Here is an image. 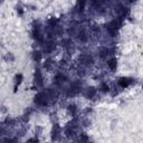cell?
Masks as SVG:
<instances>
[{"label": "cell", "instance_id": "cell-20", "mask_svg": "<svg viewBox=\"0 0 143 143\" xmlns=\"http://www.w3.org/2000/svg\"><path fill=\"white\" fill-rule=\"evenodd\" d=\"M102 90H103V92H107V90H108V86L106 84H102Z\"/></svg>", "mask_w": 143, "mask_h": 143}, {"label": "cell", "instance_id": "cell-11", "mask_svg": "<svg viewBox=\"0 0 143 143\" xmlns=\"http://www.w3.org/2000/svg\"><path fill=\"white\" fill-rule=\"evenodd\" d=\"M64 82H66V76H64L63 74H58V75H56V77H55V83H56L57 85L63 84Z\"/></svg>", "mask_w": 143, "mask_h": 143}, {"label": "cell", "instance_id": "cell-14", "mask_svg": "<svg viewBox=\"0 0 143 143\" xmlns=\"http://www.w3.org/2000/svg\"><path fill=\"white\" fill-rule=\"evenodd\" d=\"M108 67L111 68V69H116V67H117V61H116V59L115 58H112V59H109L108 60Z\"/></svg>", "mask_w": 143, "mask_h": 143}, {"label": "cell", "instance_id": "cell-19", "mask_svg": "<svg viewBox=\"0 0 143 143\" xmlns=\"http://www.w3.org/2000/svg\"><path fill=\"white\" fill-rule=\"evenodd\" d=\"M16 79H17V84H20V82H21V79H22V75H20V74H19V75H17V77H16Z\"/></svg>", "mask_w": 143, "mask_h": 143}, {"label": "cell", "instance_id": "cell-1", "mask_svg": "<svg viewBox=\"0 0 143 143\" xmlns=\"http://www.w3.org/2000/svg\"><path fill=\"white\" fill-rule=\"evenodd\" d=\"M48 96L46 93H39L35 96V103L39 106H46L48 104Z\"/></svg>", "mask_w": 143, "mask_h": 143}, {"label": "cell", "instance_id": "cell-12", "mask_svg": "<svg viewBox=\"0 0 143 143\" xmlns=\"http://www.w3.org/2000/svg\"><path fill=\"white\" fill-rule=\"evenodd\" d=\"M132 83V79L131 78H121L120 79V82H118V84H120V86L122 87H126L128 86Z\"/></svg>", "mask_w": 143, "mask_h": 143}, {"label": "cell", "instance_id": "cell-2", "mask_svg": "<svg viewBox=\"0 0 143 143\" xmlns=\"http://www.w3.org/2000/svg\"><path fill=\"white\" fill-rule=\"evenodd\" d=\"M79 92H80V85L78 83H73L68 89L67 95L68 96H75V95H77Z\"/></svg>", "mask_w": 143, "mask_h": 143}, {"label": "cell", "instance_id": "cell-10", "mask_svg": "<svg viewBox=\"0 0 143 143\" xmlns=\"http://www.w3.org/2000/svg\"><path fill=\"white\" fill-rule=\"evenodd\" d=\"M77 38H78V40L79 41H82V42H85L87 40V34L85 32V30H79L78 31V34H77Z\"/></svg>", "mask_w": 143, "mask_h": 143}, {"label": "cell", "instance_id": "cell-4", "mask_svg": "<svg viewBox=\"0 0 143 143\" xmlns=\"http://www.w3.org/2000/svg\"><path fill=\"white\" fill-rule=\"evenodd\" d=\"M121 25H122V22H121V20H113V21H111L108 23V25L106 26V28H109V29H114V30H117L118 28L121 27Z\"/></svg>", "mask_w": 143, "mask_h": 143}, {"label": "cell", "instance_id": "cell-21", "mask_svg": "<svg viewBox=\"0 0 143 143\" xmlns=\"http://www.w3.org/2000/svg\"><path fill=\"white\" fill-rule=\"evenodd\" d=\"M50 65H51V61H50V60H48V61H47V64H46L45 66H46L47 68H49V67H50Z\"/></svg>", "mask_w": 143, "mask_h": 143}, {"label": "cell", "instance_id": "cell-18", "mask_svg": "<svg viewBox=\"0 0 143 143\" xmlns=\"http://www.w3.org/2000/svg\"><path fill=\"white\" fill-rule=\"evenodd\" d=\"M68 111H69V113H72V114H75V112H76L75 105H69V106H68Z\"/></svg>", "mask_w": 143, "mask_h": 143}, {"label": "cell", "instance_id": "cell-5", "mask_svg": "<svg viewBox=\"0 0 143 143\" xmlns=\"http://www.w3.org/2000/svg\"><path fill=\"white\" fill-rule=\"evenodd\" d=\"M32 37H34L37 41H42L44 40V38H42L40 31H39V28H36V27L34 28V30H32Z\"/></svg>", "mask_w": 143, "mask_h": 143}, {"label": "cell", "instance_id": "cell-15", "mask_svg": "<svg viewBox=\"0 0 143 143\" xmlns=\"http://www.w3.org/2000/svg\"><path fill=\"white\" fill-rule=\"evenodd\" d=\"M85 2H86V0H77V11L82 12L84 10Z\"/></svg>", "mask_w": 143, "mask_h": 143}, {"label": "cell", "instance_id": "cell-16", "mask_svg": "<svg viewBox=\"0 0 143 143\" xmlns=\"http://www.w3.org/2000/svg\"><path fill=\"white\" fill-rule=\"evenodd\" d=\"M108 55H109V49H107V48H103L99 51V56H101L102 58H105Z\"/></svg>", "mask_w": 143, "mask_h": 143}, {"label": "cell", "instance_id": "cell-13", "mask_svg": "<svg viewBox=\"0 0 143 143\" xmlns=\"http://www.w3.org/2000/svg\"><path fill=\"white\" fill-rule=\"evenodd\" d=\"M59 132H60V130H59L58 125L55 124V125H54V128H53V140H57V139H58Z\"/></svg>", "mask_w": 143, "mask_h": 143}, {"label": "cell", "instance_id": "cell-6", "mask_svg": "<svg viewBox=\"0 0 143 143\" xmlns=\"http://www.w3.org/2000/svg\"><path fill=\"white\" fill-rule=\"evenodd\" d=\"M75 132H76V127L67 125V127L65 128V134H66L67 137H73L75 135Z\"/></svg>", "mask_w": 143, "mask_h": 143}, {"label": "cell", "instance_id": "cell-3", "mask_svg": "<svg viewBox=\"0 0 143 143\" xmlns=\"http://www.w3.org/2000/svg\"><path fill=\"white\" fill-rule=\"evenodd\" d=\"M79 63L85 66H89L93 64V57L89 55H82L79 57Z\"/></svg>", "mask_w": 143, "mask_h": 143}, {"label": "cell", "instance_id": "cell-7", "mask_svg": "<svg viewBox=\"0 0 143 143\" xmlns=\"http://www.w3.org/2000/svg\"><path fill=\"white\" fill-rule=\"evenodd\" d=\"M55 47H56L55 42H53V41H48V42H46V44H45V46H44V50L47 51V53H50V51H53V50L55 49Z\"/></svg>", "mask_w": 143, "mask_h": 143}, {"label": "cell", "instance_id": "cell-8", "mask_svg": "<svg viewBox=\"0 0 143 143\" xmlns=\"http://www.w3.org/2000/svg\"><path fill=\"white\" fill-rule=\"evenodd\" d=\"M35 83L38 86H41L42 85V76L39 70H36V73H35Z\"/></svg>", "mask_w": 143, "mask_h": 143}, {"label": "cell", "instance_id": "cell-17", "mask_svg": "<svg viewBox=\"0 0 143 143\" xmlns=\"http://www.w3.org/2000/svg\"><path fill=\"white\" fill-rule=\"evenodd\" d=\"M32 59L36 60V61H40V59H41V54L39 53V51H35V53L32 54Z\"/></svg>", "mask_w": 143, "mask_h": 143}, {"label": "cell", "instance_id": "cell-22", "mask_svg": "<svg viewBox=\"0 0 143 143\" xmlns=\"http://www.w3.org/2000/svg\"><path fill=\"white\" fill-rule=\"evenodd\" d=\"M1 133H2V128L0 127V135H1Z\"/></svg>", "mask_w": 143, "mask_h": 143}, {"label": "cell", "instance_id": "cell-9", "mask_svg": "<svg viewBox=\"0 0 143 143\" xmlns=\"http://www.w3.org/2000/svg\"><path fill=\"white\" fill-rule=\"evenodd\" d=\"M95 95H96V89L93 88V87H89L86 89V92H85V96L87 98H93Z\"/></svg>", "mask_w": 143, "mask_h": 143}, {"label": "cell", "instance_id": "cell-24", "mask_svg": "<svg viewBox=\"0 0 143 143\" xmlns=\"http://www.w3.org/2000/svg\"><path fill=\"white\" fill-rule=\"evenodd\" d=\"M94 1H99V2H101V0H94Z\"/></svg>", "mask_w": 143, "mask_h": 143}, {"label": "cell", "instance_id": "cell-23", "mask_svg": "<svg viewBox=\"0 0 143 143\" xmlns=\"http://www.w3.org/2000/svg\"><path fill=\"white\" fill-rule=\"evenodd\" d=\"M130 1H131V2H133V1H136V0H130Z\"/></svg>", "mask_w": 143, "mask_h": 143}]
</instances>
